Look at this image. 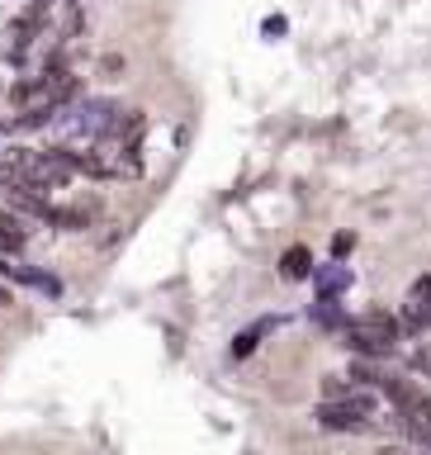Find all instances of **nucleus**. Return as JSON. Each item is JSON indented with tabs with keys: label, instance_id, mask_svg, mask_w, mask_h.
Returning a JSON list of instances; mask_svg holds the SVG:
<instances>
[{
	"label": "nucleus",
	"instance_id": "f257e3e1",
	"mask_svg": "<svg viewBox=\"0 0 431 455\" xmlns=\"http://www.w3.org/2000/svg\"><path fill=\"white\" fill-rule=\"evenodd\" d=\"M379 384H384V394H389V403L398 408L403 427L422 441V446H431V398L408 379H379Z\"/></svg>",
	"mask_w": 431,
	"mask_h": 455
},
{
	"label": "nucleus",
	"instance_id": "f03ea898",
	"mask_svg": "<svg viewBox=\"0 0 431 455\" xmlns=\"http://www.w3.org/2000/svg\"><path fill=\"white\" fill-rule=\"evenodd\" d=\"M394 341H398V323L389 313H365V318H355L347 327V347L365 351V355H389Z\"/></svg>",
	"mask_w": 431,
	"mask_h": 455
},
{
	"label": "nucleus",
	"instance_id": "7ed1b4c3",
	"mask_svg": "<svg viewBox=\"0 0 431 455\" xmlns=\"http://www.w3.org/2000/svg\"><path fill=\"white\" fill-rule=\"evenodd\" d=\"M370 418H375V398L355 394V398H327L318 408V422L327 432H365Z\"/></svg>",
	"mask_w": 431,
	"mask_h": 455
},
{
	"label": "nucleus",
	"instance_id": "20e7f679",
	"mask_svg": "<svg viewBox=\"0 0 431 455\" xmlns=\"http://www.w3.org/2000/svg\"><path fill=\"white\" fill-rule=\"evenodd\" d=\"M308 270H313V256H308V247H290V251L280 256V275H284V280H304Z\"/></svg>",
	"mask_w": 431,
	"mask_h": 455
},
{
	"label": "nucleus",
	"instance_id": "39448f33",
	"mask_svg": "<svg viewBox=\"0 0 431 455\" xmlns=\"http://www.w3.org/2000/svg\"><path fill=\"white\" fill-rule=\"evenodd\" d=\"M20 247H24V223L0 209V251H20Z\"/></svg>",
	"mask_w": 431,
	"mask_h": 455
},
{
	"label": "nucleus",
	"instance_id": "423d86ee",
	"mask_svg": "<svg viewBox=\"0 0 431 455\" xmlns=\"http://www.w3.org/2000/svg\"><path fill=\"white\" fill-rule=\"evenodd\" d=\"M412 304L427 308V318H431V275H422L418 284H412Z\"/></svg>",
	"mask_w": 431,
	"mask_h": 455
},
{
	"label": "nucleus",
	"instance_id": "0eeeda50",
	"mask_svg": "<svg viewBox=\"0 0 431 455\" xmlns=\"http://www.w3.org/2000/svg\"><path fill=\"white\" fill-rule=\"evenodd\" d=\"M256 341H261V327H256V332H242V337H237V347H233V355H247Z\"/></svg>",
	"mask_w": 431,
	"mask_h": 455
},
{
	"label": "nucleus",
	"instance_id": "6e6552de",
	"mask_svg": "<svg viewBox=\"0 0 431 455\" xmlns=\"http://www.w3.org/2000/svg\"><path fill=\"white\" fill-rule=\"evenodd\" d=\"M351 247H355V237H351V233H337V242H332V251H337V256H347Z\"/></svg>",
	"mask_w": 431,
	"mask_h": 455
},
{
	"label": "nucleus",
	"instance_id": "1a4fd4ad",
	"mask_svg": "<svg viewBox=\"0 0 431 455\" xmlns=\"http://www.w3.org/2000/svg\"><path fill=\"white\" fill-rule=\"evenodd\" d=\"M384 455H403V451H384Z\"/></svg>",
	"mask_w": 431,
	"mask_h": 455
}]
</instances>
